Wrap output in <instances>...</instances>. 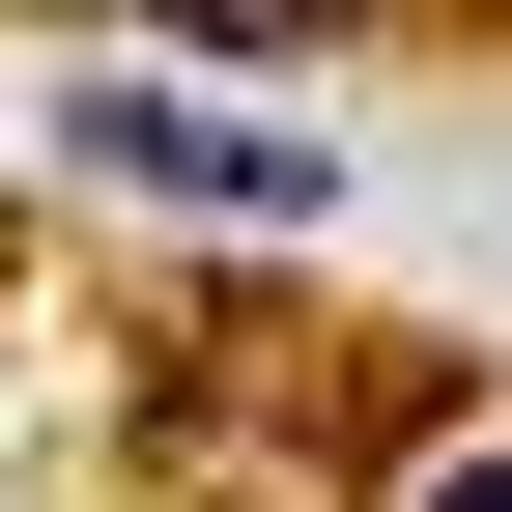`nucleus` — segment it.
<instances>
[{
	"mask_svg": "<svg viewBox=\"0 0 512 512\" xmlns=\"http://www.w3.org/2000/svg\"><path fill=\"white\" fill-rule=\"evenodd\" d=\"M57 143H86V171H171V200H256V228H285V200H342V143L200 114V86H57Z\"/></svg>",
	"mask_w": 512,
	"mask_h": 512,
	"instance_id": "f257e3e1",
	"label": "nucleus"
},
{
	"mask_svg": "<svg viewBox=\"0 0 512 512\" xmlns=\"http://www.w3.org/2000/svg\"><path fill=\"white\" fill-rule=\"evenodd\" d=\"M427 512H512V456H456V484H427Z\"/></svg>",
	"mask_w": 512,
	"mask_h": 512,
	"instance_id": "f03ea898",
	"label": "nucleus"
}]
</instances>
